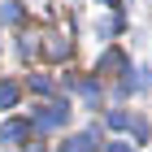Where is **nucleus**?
I'll use <instances>...</instances> for the list:
<instances>
[{
	"label": "nucleus",
	"mask_w": 152,
	"mask_h": 152,
	"mask_svg": "<svg viewBox=\"0 0 152 152\" xmlns=\"http://www.w3.org/2000/svg\"><path fill=\"white\" fill-rule=\"evenodd\" d=\"M100 4H109V9H117V4H122V0H100Z\"/></svg>",
	"instance_id": "12"
},
{
	"label": "nucleus",
	"mask_w": 152,
	"mask_h": 152,
	"mask_svg": "<svg viewBox=\"0 0 152 152\" xmlns=\"http://www.w3.org/2000/svg\"><path fill=\"white\" fill-rule=\"evenodd\" d=\"M26 139V122H4L0 126V143H22Z\"/></svg>",
	"instance_id": "5"
},
{
	"label": "nucleus",
	"mask_w": 152,
	"mask_h": 152,
	"mask_svg": "<svg viewBox=\"0 0 152 152\" xmlns=\"http://www.w3.org/2000/svg\"><path fill=\"white\" fill-rule=\"evenodd\" d=\"M44 52H48V57H52V61H57V57H65V52H70V39H61V44H57V39H52V44H48Z\"/></svg>",
	"instance_id": "8"
},
{
	"label": "nucleus",
	"mask_w": 152,
	"mask_h": 152,
	"mask_svg": "<svg viewBox=\"0 0 152 152\" xmlns=\"http://www.w3.org/2000/svg\"><path fill=\"white\" fill-rule=\"evenodd\" d=\"M70 122V104L61 100V104H48L44 113H35V126L39 130H57V126H65Z\"/></svg>",
	"instance_id": "1"
},
{
	"label": "nucleus",
	"mask_w": 152,
	"mask_h": 152,
	"mask_svg": "<svg viewBox=\"0 0 152 152\" xmlns=\"http://www.w3.org/2000/svg\"><path fill=\"white\" fill-rule=\"evenodd\" d=\"M61 152H96V130H83V135H74V139H65Z\"/></svg>",
	"instance_id": "3"
},
{
	"label": "nucleus",
	"mask_w": 152,
	"mask_h": 152,
	"mask_svg": "<svg viewBox=\"0 0 152 152\" xmlns=\"http://www.w3.org/2000/svg\"><path fill=\"white\" fill-rule=\"evenodd\" d=\"M31 152H44V148H39V143H35V148H31Z\"/></svg>",
	"instance_id": "13"
},
{
	"label": "nucleus",
	"mask_w": 152,
	"mask_h": 152,
	"mask_svg": "<svg viewBox=\"0 0 152 152\" xmlns=\"http://www.w3.org/2000/svg\"><path fill=\"white\" fill-rule=\"evenodd\" d=\"M78 91H83V96H87V100H96V96H100V87H96V83H91V78H83V83H78Z\"/></svg>",
	"instance_id": "10"
},
{
	"label": "nucleus",
	"mask_w": 152,
	"mask_h": 152,
	"mask_svg": "<svg viewBox=\"0 0 152 152\" xmlns=\"http://www.w3.org/2000/svg\"><path fill=\"white\" fill-rule=\"evenodd\" d=\"M18 96H22V87L13 78H0V109H13L18 104Z\"/></svg>",
	"instance_id": "4"
},
{
	"label": "nucleus",
	"mask_w": 152,
	"mask_h": 152,
	"mask_svg": "<svg viewBox=\"0 0 152 152\" xmlns=\"http://www.w3.org/2000/svg\"><path fill=\"white\" fill-rule=\"evenodd\" d=\"M130 130H135V139H148V122L143 117H130Z\"/></svg>",
	"instance_id": "9"
},
{
	"label": "nucleus",
	"mask_w": 152,
	"mask_h": 152,
	"mask_svg": "<svg viewBox=\"0 0 152 152\" xmlns=\"http://www.w3.org/2000/svg\"><path fill=\"white\" fill-rule=\"evenodd\" d=\"M117 70H126V52L122 48H104V57L96 61V74H117Z\"/></svg>",
	"instance_id": "2"
},
{
	"label": "nucleus",
	"mask_w": 152,
	"mask_h": 152,
	"mask_svg": "<svg viewBox=\"0 0 152 152\" xmlns=\"http://www.w3.org/2000/svg\"><path fill=\"white\" fill-rule=\"evenodd\" d=\"M31 91H39V96H52V78H48V74H31Z\"/></svg>",
	"instance_id": "6"
},
{
	"label": "nucleus",
	"mask_w": 152,
	"mask_h": 152,
	"mask_svg": "<svg viewBox=\"0 0 152 152\" xmlns=\"http://www.w3.org/2000/svg\"><path fill=\"white\" fill-rule=\"evenodd\" d=\"M104 122H109V126H113V130H126V126H130V117L122 113V109H113V113H109Z\"/></svg>",
	"instance_id": "7"
},
{
	"label": "nucleus",
	"mask_w": 152,
	"mask_h": 152,
	"mask_svg": "<svg viewBox=\"0 0 152 152\" xmlns=\"http://www.w3.org/2000/svg\"><path fill=\"white\" fill-rule=\"evenodd\" d=\"M109 152H135L130 143H109Z\"/></svg>",
	"instance_id": "11"
}]
</instances>
